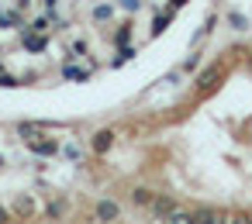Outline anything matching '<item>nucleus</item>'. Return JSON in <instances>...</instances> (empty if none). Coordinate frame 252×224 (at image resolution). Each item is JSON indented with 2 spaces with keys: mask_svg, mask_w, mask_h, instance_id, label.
Returning <instances> with one entry per match:
<instances>
[{
  "mask_svg": "<svg viewBox=\"0 0 252 224\" xmlns=\"http://www.w3.org/2000/svg\"><path fill=\"white\" fill-rule=\"evenodd\" d=\"M32 7V0H18V11H28Z\"/></svg>",
  "mask_w": 252,
  "mask_h": 224,
  "instance_id": "4be33fe9",
  "label": "nucleus"
},
{
  "mask_svg": "<svg viewBox=\"0 0 252 224\" xmlns=\"http://www.w3.org/2000/svg\"><path fill=\"white\" fill-rule=\"evenodd\" d=\"M228 224H252V214H235Z\"/></svg>",
  "mask_w": 252,
  "mask_h": 224,
  "instance_id": "6ab92c4d",
  "label": "nucleus"
},
{
  "mask_svg": "<svg viewBox=\"0 0 252 224\" xmlns=\"http://www.w3.org/2000/svg\"><path fill=\"white\" fill-rule=\"evenodd\" d=\"M118 4H121L125 11H138V7H142V0H118Z\"/></svg>",
  "mask_w": 252,
  "mask_h": 224,
  "instance_id": "a211bd4d",
  "label": "nucleus"
},
{
  "mask_svg": "<svg viewBox=\"0 0 252 224\" xmlns=\"http://www.w3.org/2000/svg\"><path fill=\"white\" fill-rule=\"evenodd\" d=\"M152 210H156V217H159V221H169V217H173V210H176V203H173L169 196H152Z\"/></svg>",
  "mask_w": 252,
  "mask_h": 224,
  "instance_id": "f03ea898",
  "label": "nucleus"
},
{
  "mask_svg": "<svg viewBox=\"0 0 252 224\" xmlns=\"http://www.w3.org/2000/svg\"><path fill=\"white\" fill-rule=\"evenodd\" d=\"M231 217H224V214H218V210H211V207H200L197 210V224H228Z\"/></svg>",
  "mask_w": 252,
  "mask_h": 224,
  "instance_id": "20e7f679",
  "label": "nucleus"
},
{
  "mask_svg": "<svg viewBox=\"0 0 252 224\" xmlns=\"http://www.w3.org/2000/svg\"><path fill=\"white\" fill-rule=\"evenodd\" d=\"M63 210H66V203H63V200H59V203H52V207H49V217H59V214H63Z\"/></svg>",
  "mask_w": 252,
  "mask_h": 224,
  "instance_id": "412c9836",
  "label": "nucleus"
},
{
  "mask_svg": "<svg viewBox=\"0 0 252 224\" xmlns=\"http://www.w3.org/2000/svg\"><path fill=\"white\" fill-rule=\"evenodd\" d=\"M111 148H114V131L100 128V131L94 135V152H97V155H104V152H111Z\"/></svg>",
  "mask_w": 252,
  "mask_h": 224,
  "instance_id": "f257e3e1",
  "label": "nucleus"
},
{
  "mask_svg": "<svg viewBox=\"0 0 252 224\" xmlns=\"http://www.w3.org/2000/svg\"><path fill=\"white\" fill-rule=\"evenodd\" d=\"M0 166H4V159H0Z\"/></svg>",
  "mask_w": 252,
  "mask_h": 224,
  "instance_id": "b1692460",
  "label": "nucleus"
},
{
  "mask_svg": "<svg viewBox=\"0 0 252 224\" xmlns=\"http://www.w3.org/2000/svg\"><path fill=\"white\" fill-rule=\"evenodd\" d=\"M111 18H114V7H111V4H97V7H94V21H97V25H104V21H111Z\"/></svg>",
  "mask_w": 252,
  "mask_h": 224,
  "instance_id": "9d476101",
  "label": "nucleus"
},
{
  "mask_svg": "<svg viewBox=\"0 0 252 224\" xmlns=\"http://www.w3.org/2000/svg\"><path fill=\"white\" fill-rule=\"evenodd\" d=\"M18 214H21V217H28V214H32V200H25V196H21V200H18Z\"/></svg>",
  "mask_w": 252,
  "mask_h": 224,
  "instance_id": "dca6fc26",
  "label": "nucleus"
},
{
  "mask_svg": "<svg viewBox=\"0 0 252 224\" xmlns=\"http://www.w3.org/2000/svg\"><path fill=\"white\" fill-rule=\"evenodd\" d=\"M228 21H231V25H235V28H238V31H245V18H242V14H231V18H228Z\"/></svg>",
  "mask_w": 252,
  "mask_h": 224,
  "instance_id": "aec40b11",
  "label": "nucleus"
},
{
  "mask_svg": "<svg viewBox=\"0 0 252 224\" xmlns=\"http://www.w3.org/2000/svg\"><path fill=\"white\" fill-rule=\"evenodd\" d=\"M166 25H169V14H156V21H152V35L166 31Z\"/></svg>",
  "mask_w": 252,
  "mask_h": 224,
  "instance_id": "4468645a",
  "label": "nucleus"
},
{
  "mask_svg": "<svg viewBox=\"0 0 252 224\" xmlns=\"http://www.w3.org/2000/svg\"><path fill=\"white\" fill-rule=\"evenodd\" d=\"M0 28H21L18 11H4V7H0Z\"/></svg>",
  "mask_w": 252,
  "mask_h": 224,
  "instance_id": "1a4fd4ad",
  "label": "nucleus"
},
{
  "mask_svg": "<svg viewBox=\"0 0 252 224\" xmlns=\"http://www.w3.org/2000/svg\"><path fill=\"white\" fill-rule=\"evenodd\" d=\"M63 76H66V80H80V83H87V80H90V73H87V69H73V66H66V69H63Z\"/></svg>",
  "mask_w": 252,
  "mask_h": 224,
  "instance_id": "f8f14e48",
  "label": "nucleus"
},
{
  "mask_svg": "<svg viewBox=\"0 0 252 224\" xmlns=\"http://www.w3.org/2000/svg\"><path fill=\"white\" fill-rule=\"evenodd\" d=\"M131 200H135V203H152V193H149L145 186H138V190H131Z\"/></svg>",
  "mask_w": 252,
  "mask_h": 224,
  "instance_id": "ddd939ff",
  "label": "nucleus"
},
{
  "mask_svg": "<svg viewBox=\"0 0 252 224\" xmlns=\"http://www.w3.org/2000/svg\"><path fill=\"white\" fill-rule=\"evenodd\" d=\"M28 145H32V152H35V155H56V152H59V145H56V141H45L42 135H38V138H32Z\"/></svg>",
  "mask_w": 252,
  "mask_h": 224,
  "instance_id": "39448f33",
  "label": "nucleus"
},
{
  "mask_svg": "<svg viewBox=\"0 0 252 224\" xmlns=\"http://www.w3.org/2000/svg\"><path fill=\"white\" fill-rule=\"evenodd\" d=\"M128 38H131V25L125 21V25L114 31V45H128Z\"/></svg>",
  "mask_w": 252,
  "mask_h": 224,
  "instance_id": "9b49d317",
  "label": "nucleus"
},
{
  "mask_svg": "<svg viewBox=\"0 0 252 224\" xmlns=\"http://www.w3.org/2000/svg\"><path fill=\"white\" fill-rule=\"evenodd\" d=\"M118 214H121V210H118L114 200H100V203H97V221H118Z\"/></svg>",
  "mask_w": 252,
  "mask_h": 224,
  "instance_id": "423d86ee",
  "label": "nucleus"
},
{
  "mask_svg": "<svg viewBox=\"0 0 252 224\" xmlns=\"http://www.w3.org/2000/svg\"><path fill=\"white\" fill-rule=\"evenodd\" d=\"M0 86L11 90V86H18V80H14V76H7V73H0Z\"/></svg>",
  "mask_w": 252,
  "mask_h": 224,
  "instance_id": "f3484780",
  "label": "nucleus"
},
{
  "mask_svg": "<svg viewBox=\"0 0 252 224\" xmlns=\"http://www.w3.org/2000/svg\"><path fill=\"white\" fill-rule=\"evenodd\" d=\"M166 224H197V210L190 214V210H180V207H176V210H173V217H169Z\"/></svg>",
  "mask_w": 252,
  "mask_h": 224,
  "instance_id": "6e6552de",
  "label": "nucleus"
},
{
  "mask_svg": "<svg viewBox=\"0 0 252 224\" xmlns=\"http://www.w3.org/2000/svg\"><path fill=\"white\" fill-rule=\"evenodd\" d=\"M218 80H221V66H211L207 73H200V80H197V86H200V93H207V90H214V86H218Z\"/></svg>",
  "mask_w": 252,
  "mask_h": 224,
  "instance_id": "7ed1b4c3",
  "label": "nucleus"
},
{
  "mask_svg": "<svg viewBox=\"0 0 252 224\" xmlns=\"http://www.w3.org/2000/svg\"><path fill=\"white\" fill-rule=\"evenodd\" d=\"M42 131H45V124H32V121H21V124H18V135H21V138H28V141H32V138H38Z\"/></svg>",
  "mask_w": 252,
  "mask_h": 224,
  "instance_id": "0eeeda50",
  "label": "nucleus"
},
{
  "mask_svg": "<svg viewBox=\"0 0 252 224\" xmlns=\"http://www.w3.org/2000/svg\"><path fill=\"white\" fill-rule=\"evenodd\" d=\"M76 56H87V42H73V49H69V59H76Z\"/></svg>",
  "mask_w": 252,
  "mask_h": 224,
  "instance_id": "2eb2a0df",
  "label": "nucleus"
},
{
  "mask_svg": "<svg viewBox=\"0 0 252 224\" xmlns=\"http://www.w3.org/2000/svg\"><path fill=\"white\" fill-rule=\"evenodd\" d=\"M0 224H7V210L4 207H0Z\"/></svg>",
  "mask_w": 252,
  "mask_h": 224,
  "instance_id": "5701e85b",
  "label": "nucleus"
}]
</instances>
